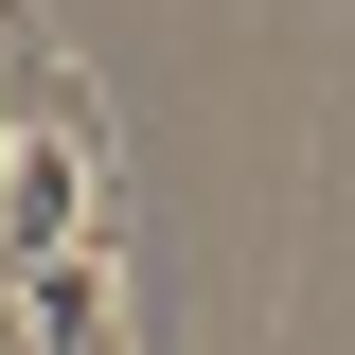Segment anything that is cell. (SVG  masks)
Segmentation results:
<instances>
[{
  "mask_svg": "<svg viewBox=\"0 0 355 355\" xmlns=\"http://www.w3.org/2000/svg\"><path fill=\"white\" fill-rule=\"evenodd\" d=\"M107 107L71 71H18L0 89V284H36V266H107Z\"/></svg>",
  "mask_w": 355,
  "mask_h": 355,
  "instance_id": "6da1fadb",
  "label": "cell"
}]
</instances>
